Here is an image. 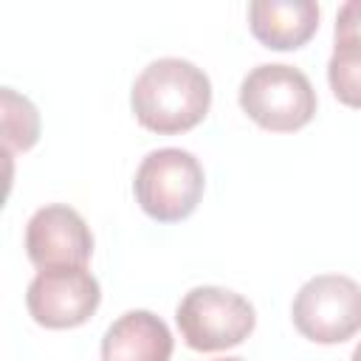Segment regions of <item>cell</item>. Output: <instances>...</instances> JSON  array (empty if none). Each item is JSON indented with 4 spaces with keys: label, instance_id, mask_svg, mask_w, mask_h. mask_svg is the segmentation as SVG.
Instances as JSON below:
<instances>
[{
    "label": "cell",
    "instance_id": "obj_1",
    "mask_svg": "<svg viewBox=\"0 0 361 361\" xmlns=\"http://www.w3.org/2000/svg\"><path fill=\"white\" fill-rule=\"evenodd\" d=\"M130 104L135 121L158 135L197 127L212 107V82L189 59L164 56L149 62L133 82Z\"/></svg>",
    "mask_w": 361,
    "mask_h": 361
},
{
    "label": "cell",
    "instance_id": "obj_2",
    "mask_svg": "<svg viewBox=\"0 0 361 361\" xmlns=\"http://www.w3.org/2000/svg\"><path fill=\"white\" fill-rule=\"evenodd\" d=\"M243 113L271 133H293L316 116V90L310 79L282 62L257 65L240 82Z\"/></svg>",
    "mask_w": 361,
    "mask_h": 361
},
{
    "label": "cell",
    "instance_id": "obj_3",
    "mask_svg": "<svg viewBox=\"0 0 361 361\" xmlns=\"http://www.w3.org/2000/svg\"><path fill=\"white\" fill-rule=\"evenodd\" d=\"M206 175L189 149H152L135 169L133 192L144 214L158 223L186 220L203 197Z\"/></svg>",
    "mask_w": 361,
    "mask_h": 361
},
{
    "label": "cell",
    "instance_id": "obj_4",
    "mask_svg": "<svg viewBox=\"0 0 361 361\" xmlns=\"http://www.w3.org/2000/svg\"><path fill=\"white\" fill-rule=\"evenodd\" d=\"M175 322L186 347L197 353H217L243 344L257 324V313L245 296L228 288L200 285L180 299Z\"/></svg>",
    "mask_w": 361,
    "mask_h": 361
},
{
    "label": "cell",
    "instance_id": "obj_5",
    "mask_svg": "<svg viewBox=\"0 0 361 361\" xmlns=\"http://www.w3.org/2000/svg\"><path fill=\"white\" fill-rule=\"evenodd\" d=\"M296 330L316 344H341L361 330V285L344 274L310 276L290 305Z\"/></svg>",
    "mask_w": 361,
    "mask_h": 361
},
{
    "label": "cell",
    "instance_id": "obj_6",
    "mask_svg": "<svg viewBox=\"0 0 361 361\" xmlns=\"http://www.w3.org/2000/svg\"><path fill=\"white\" fill-rule=\"evenodd\" d=\"M102 302V288L87 268H48L28 282L25 305L31 319L48 330L85 324Z\"/></svg>",
    "mask_w": 361,
    "mask_h": 361
},
{
    "label": "cell",
    "instance_id": "obj_7",
    "mask_svg": "<svg viewBox=\"0 0 361 361\" xmlns=\"http://www.w3.org/2000/svg\"><path fill=\"white\" fill-rule=\"evenodd\" d=\"M25 254L39 271L85 268L93 254V234L76 209L51 203L37 209L25 223Z\"/></svg>",
    "mask_w": 361,
    "mask_h": 361
},
{
    "label": "cell",
    "instance_id": "obj_8",
    "mask_svg": "<svg viewBox=\"0 0 361 361\" xmlns=\"http://www.w3.org/2000/svg\"><path fill=\"white\" fill-rule=\"evenodd\" d=\"M175 338L149 310L121 313L102 336V361H169Z\"/></svg>",
    "mask_w": 361,
    "mask_h": 361
},
{
    "label": "cell",
    "instance_id": "obj_9",
    "mask_svg": "<svg viewBox=\"0 0 361 361\" xmlns=\"http://www.w3.org/2000/svg\"><path fill=\"white\" fill-rule=\"evenodd\" d=\"M251 34L271 51H296L319 28L313 0H257L248 6Z\"/></svg>",
    "mask_w": 361,
    "mask_h": 361
},
{
    "label": "cell",
    "instance_id": "obj_10",
    "mask_svg": "<svg viewBox=\"0 0 361 361\" xmlns=\"http://www.w3.org/2000/svg\"><path fill=\"white\" fill-rule=\"evenodd\" d=\"M336 45L327 62V82L333 96L361 110V34L355 31H333Z\"/></svg>",
    "mask_w": 361,
    "mask_h": 361
},
{
    "label": "cell",
    "instance_id": "obj_11",
    "mask_svg": "<svg viewBox=\"0 0 361 361\" xmlns=\"http://www.w3.org/2000/svg\"><path fill=\"white\" fill-rule=\"evenodd\" d=\"M39 138V116L37 107L25 99L17 96L11 87H3V141L6 152L17 149H31Z\"/></svg>",
    "mask_w": 361,
    "mask_h": 361
},
{
    "label": "cell",
    "instance_id": "obj_12",
    "mask_svg": "<svg viewBox=\"0 0 361 361\" xmlns=\"http://www.w3.org/2000/svg\"><path fill=\"white\" fill-rule=\"evenodd\" d=\"M333 31H355V34H361V0H350V3H344L338 8Z\"/></svg>",
    "mask_w": 361,
    "mask_h": 361
},
{
    "label": "cell",
    "instance_id": "obj_13",
    "mask_svg": "<svg viewBox=\"0 0 361 361\" xmlns=\"http://www.w3.org/2000/svg\"><path fill=\"white\" fill-rule=\"evenodd\" d=\"M350 361H361V341L355 344V350H353V358Z\"/></svg>",
    "mask_w": 361,
    "mask_h": 361
},
{
    "label": "cell",
    "instance_id": "obj_14",
    "mask_svg": "<svg viewBox=\"0 0 361 361\" xmlns=\"http://www.w3.org/2000/svg\"><path fill=\"white\" fill-rule=\"evenodd\" d=\"M214 361H245V358H214Z\"/></svg>",
    "mask_w": 361,
    "mask_h": 361
}]
</instances>
